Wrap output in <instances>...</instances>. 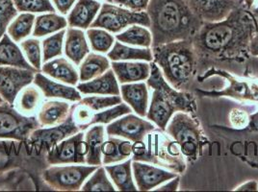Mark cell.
<instances>
[{
    "label": "cell",
    "mask_w": 258,
    "mask_h": 192,
    "mask_svg": "<svg viewBox=\"0 0 258 192\" xmlns=\"http://www.w3.org/2000/svg\"><path fill=\"white\" fill-rule=\"evenodd\" d=\"M257 32L256 18L242 4L222 22H205L192 42L199 62H240L247 58L249 44Z\"/></svg>",
    "instance_id": "cell-1"
},
{
    "label": "cell",
    "mask_w": 258,
    "mask_h": 192,
    "mask_svg": "<svg viewBox=\"0 0 258 192\" xmlns=\"http://www.w3.org/2000/svg\"><path fill=\"white\" fill-rule=\"evenodd\" d=\"M33 83L41 89L46 98H60L73 102H79L82 99L78 89L51 81L41 72L35 73Z\"/></svg>",
    "instance_id": "cell-21"
},
{
    "label": "cell",
    "mask_w": 258,
    "mask_h": 192,
    "mask_svg": "<svg viewBox=\"0 0 258 192\" xmlns=\"http://www.w3.org/2000/svg\"><path fill=\"white\" fill-rule=\"evenodd\" d=\"M87 37L91 43L92 49L100 53L108 52L115 42V39L111 34L100 28L88 29Z\"/></svg>",
    "instance_id": "cell-36"
},
{
    "label": "cell",
    "mask_w": 258,
    "mask_h": 192,
    "mask_svg": "<svg viewBox=\"0 0 258 192\" xmlns=\"http://www.w3.org/2000/svg\"><path fill=\"white\" fill-rule=\"evenodd\" d=\"M146 12L151 20V46L192 40L205 23L186 0H151Z\"/></svg>",
    "instance_id": "cell-3"
},
{
    "label": "cell",
    "mask_w": 258,
    "mask_h": 192,
    "mask_svg": "<svg viewBox=\"0 0 258 192\" xmlns=\"http://www.w3.org/2000/svg\"><path fill=\"white\" fill-rule=\"evenodd\" d=\"M100 8L101 3L97 0H78L69 14L68 24L70 27L88 29L95 21Z\"/></svg>",
    "instance_id": "cell-22"
},
{
    "label": "cell",
    "mask_w": 258,
    "mask_h": 192,
    "mask_svg": "<svg viewBox=\"0 0 258 192\" xmlns=\"http://www.w3.org/2000/svg\"><path fill=\"white\" fill-rule=\"evenodd\" d=\"M147 151L139 161L152 163L181 174L186 169V160L179 145L165 131L154 130L144 139Z\"/></svg>",
    "instance_id": "cell-7"
},
{
    "label": "cell",
    "mask_w": 258,
    "mask_h": 192,
    "mask_svg": "<svg viewBox=\"0 0 258 192\" xmlns=\"http://www.w3.org/2000/svg\"><path fill=\"white\" fill-rule=\"evenodd\" d=\"M165 132L179 145L186 159L194 161L202 156L206 139L199 120L194 118L193 114L175 113Z\"/></svg>",
    "instance_id": "cell-6"
},
{
    "label": "cell",
    "mask_w": 258,
    "mask_h": 192,
    "mask_svg": "<svg viewBox=\"0 0 258 192\" xmlns=\"http://www.w3.org/2000/svg\"><path fill=\"white\" fill-rule=\"evenodd\" d=\"M56 9L62 15H67L76 0H52Z\"/></svg>",
    "instance_id": "cell-46"
},
{
    "label": "cell",
    "mask_w": 258,
    "mask_h": 192,
    "mask_svg": "<svg viewBox=\"0 0 258 192\" xmlns=\"http://www.w3.org/2000/svg\"><path fill=\"white\" fill-rule=\"evenodd\" d=\"M35 20V15L32 13H24L18 16V18L12 22L7 28V32L12 40L16 43H19L28 37L32 31Z\"/></svg>",
    "instance_id": "cell-33"
},
{
    "label": "cell",
    "mask_w": 258,
    "mask_h": 192,
    "mask_svg": "<svg viewBox=\"0 0 258 192\" xmlns=\"http://www.w3.org/2000/svg\"><path fill=\"white\" fill-rule=\"evenodd\" d=\"M179 183H180V178L179 176H176L168 183L159 186L157 189H154V190L155 191H177L179 188Z\"/></svg>",
    "instance_id": "cell-47"
},
{
    "label": "cell",
    "mask_w": 258,
    "mask_h": 192,
    "mask_svg": "<svg viewBox=\"0 0 258 192\" xmlns=\"http://www.w3.org/2000/svg\"><path fill=\"white\" fill-rule=\"evenodd\" d=\"M110 178L114 181L116 187L119 191H136L137 185L134 183L132 177V159L125 160L121 163L114 165H106Z\"/></svg>",
    "instance_id": "cell-27"
},
{
    "label": "cell",
    "mask_w": 258,
    "mask_h": 192,
    "mask_svg": "<svg viewBox=\"0 0 258 192\" xmlns=\"http://www.w3.org/2000/svg\"><path fill=\"white\" fill-rule=\"evenodd\" d=\"M151 0H112L111 3H115L123 8L133 12L147 11Z\"/></svg>",
    "instance_id": "cell-45"
},
{
    "label": "cell",
    "mask_w": 258,
    "mask_h": 192,
    "mask_svg": "<svg viewBox=\"0 0 258 192\" xmlns=\"http://www.w3.org/2000/svg\"><path fill=\"white\" fill-rule=\"evenodd\" d=\"M95 114L96 113H94L90 108L81 104L80 102L78 104H74L71 107V116L80 131H85L91 126V121Z\"/></svg>",
    "instance_id": "cell-43"
},
{
    "label": "cell",
    "mask_w": 258,
    "mask_h": 192,
    "mask_svg": "<svg viewBox=\"0 0 258 192\" xmlns=\"http://www.w3.org/2000/svg\"><path fill=\"white\" fill-rule=\"evenodd\" d=\"M41 101V89L37 88L34 85H28L22 89L21 94L19 96L17 105L21 112L24 114H29L37 110Z\"/></svg>",
    "instance_id": "cell-34"
},
{
    "label": "cell",
    "mask_w": 258,
    "mask_h": 192,
    "mask_svg": "<svg viewBox=\"0 0 258 192\" xmlns=\"http://www.w3.org/2000/svg\"><path fill=\"white\" fill-rule=\"evenodd\" d=\"M35 71L11 65H0V96L14 105L19 93L33 83Z\"/></svg>",
    "instance_id": "cell-13"
},
{
    "label": "cell",
    "mask_w": 258,
    "mask_h": 192,
    "mask_svg": "<svg viewBox=\"0 0 258 192\" xmlns=\"http://www.w3.org/2000/svg\"><path fill=\"white\" fill-rule=\"evenodd\" d=\"M4 101H5V100H4V99H3V98L0 96V104H1V103H3Z\"/></svg>",
    "instance_id": "cell-52"
},
{
    "label": "cell",
    "mask_w": 258,
    "mask_h": 192,
    "mask_svg": "<svg viewBox=\"0 0 258 192\" xmlns=\"http://www.w3.org/2000/svg\"><path fill=\"white\" fill-rule=\"evenodd\" d=\"M40 127L36 117L22 115L6 101L0 104V139L27 140L33 131Z\"/></svg>",
    "instance_id": "cell-10"
},
{
    "label": "cell",
    "mask_w": 258,
    "mask_h": 192,
    "mask_svg": "<svg viewBox=\"0 0 258 192\" xmlns=\"http://www.w3.org/2000/svg\"><path fill=\"white\" fill-rule=\"evenodd\" d=\"M116 39L120 43L146 48H150L152 44L151 30L139 24L131 25L128 29L117 35Z\"/></svg>",
    "instance_id": "cell-32"
},
{
    "label": "cell",
    "mask_w": 258,
    "mask_h": 192,
    "mask_svg": "<svg viewBox=\"0 0 258 192\" xmlns=\"http://www.w3.org/2000/svg\"><path fill=\"white\" fill-rule=\"evenodd\" d=\"M249 53L254 57H258V32L252 38L249 44Z\"/></svg>",
    "instance_id": "cell-50"
},
{
    "label": "cell",
    "mask_w": 258,
    "mask_h": 192,
    "mask_svg": "<svg viewBox=\"0 0 258 192\" xmlns=\"http://www.w3.org/2000/svg\"><path fill=\"white\" fill-rule=\"evenodd\" d=\"M14 4L18 12L26 13H55L50 0H14Z\"/></svg>",
    "instance_id": "cell-40"
},
{
    "label": "cell",
    "mask_w": 258,
    "mask_h": 192,
    "mask_svg": "<svg viewBox=\"0 0 258 192\" xmlns=\"http://www.w3.org/2000/svg\"><path fill=\"white\" fill-rule=\"evenodd\" d=\"M111 1H112V0H108V2H110V3H111Z\"/></svg>",
    "instance_id": "cell-53"
},
{
    "label": "cell",
    "mask_w": 258,
    "mask_h": 192,
    "mask_svg": "<svg viewBox=\"0 0 258 192\" xmlns=\"http://www.w3.org/2000/svg\"><path fill=\"white\" fill-rule=\"evenodd\" d=\"M151 74L147 85L153 89L147 118L157 128L165 131L172 116L177 112L195 114L197 104L193 94L173 88L164 78L160 68L151 62Z\"/></svg>",
    "instance_id": "cell-5"
},
{
    "label": "cell",
    "mask_w": 258,
    "mask_h": 192,
    "mask_svg": "<svg viewBox=\"0 0 258 192\" xmlns=\"http://www.w3.org/2000/svg\"><path fill=\"white\" fill-rule=\"evenodd\" d=\"M46 155L27 140H0V191L51 190L42 175L49 166Z\"/></svg>",
    "instance_id": "cell-2"
},
{
    "label": "cell",
    "mask_w": 258,
    "mask_h": 192,
    "mask_svg": "<svg viewBox=\"0 0 258 192\" xmlns=\"http://www.w3.org/2000/svg\"><path fill=\"white\" fill-rule=\"evenodd\" d=\"M211 74L221 75V76L226 77L229 80L228 87H226V89H224L223 91H201V90L199 91L198 90V92H202L205 95L213 96V97L226 95L235 98L238 100H250V101L258 102V85H255L254 83L239 81L236 80V78L232 77L226 71L217 69V68H211L207 72V74H205L204 78Z\"/></svg>",
    "instance_id": "cell-17"
},
{
    "label": "cell",
    "mask_w": 258,
    "mask_h": 192,
    "mask_svg": "<svg viewBox=\"0 0 258 192\" xmlns=\"http://www.w3.org/2000/svg\"><path fill=\"white\" fill-rule=\"evenodd\" d=\"M107 57L114 62L118 61H143L151 63L153 61L151 48L130 47L120 42L114 43L113 48L108 52Z\"/></svg>",
    "instance_id": "cell-29"
},
{
    "label": "cell",
    "mask_w": 258,
    "mask_h": 192,
    "mask_svg": "<svg viewBox=\"0 0 258 192\" xmlns=\"http://www.w3.org/2000/svg\"><path fill=\"white\" fill-rule=\"evenodd\" d=\"M79 102L96 113L97 111L114 107L122 103V98L118 95L89 96L81 99Z\"/></svg>",
    "instance_id": "cell-39"
},
{
    "label": "cell",
    "mask_w": 258,
    "mask_h": 192,
    "mask_svg": "<svg viewBox=\"0 0 258 192\" xmlns=\"http://www.w3.org/2000/svg\"><path fill=\"white\" fill-rule=\"evenodd\" d=\"M42 71L55 80L71 85H76L79 79L76 67L66 58L62 57L54 59L50 62H45Z\"/></svg>",
    "instance_id": "cell-26"
},
{
    "label": "cell",
    "mask_w": 258,
    "mask_h": 192,
    "mask_svg": "<svg viewBox=\"0 0 258 192\" xmlns=\"http://www.w3.org/2000/svg\"><path fill=\"white\" fill-rule=\"evenodd\" d=\"M120 93L122 100L141 118L147 117L149 107L148 85L143 82L122 84Z\"/></svg>",
    "instance_id": "cell-18"
},
{
    "label": "cell",
    "mask_w": 258,
    "mask_h": 192,
    "mask_svg": "<svg viewBox=\"0 0 258 192\" xmlns=\"http://www.w3.org/2000/svg\"><path fill=\"white\" fill-rule=\"evenodd\" d=\"M131 111V108L126 103H120L111 109H106L103 112L95 114L91 121V126L96 124H109L113 120L130 114Z\"/></svg>",
    "instance_id": "cell-38"
},
{
    "label": "cell",
    "mask_w": 258,
    "mask_h": 192,
    "mask_svg": "<svg viewBox=\"0 0 258 192\" xmlns=\"http://www.w3.org/2000/svg\"><path fill=\"white\" fill-rule=\"evenodd\" d=\"M191 9L204 22H219L226 20L243 0H186Z\"/></svg>",
    "instance_id": "cell-14"
},
{
    "label": "cell",
    "mask_w": 258,
    "mask_h": 192,
    "mask_svg": "<svg viewBox=\"0 0 258 192\" xmlns=\"http://www.w3.org/2000/svg\"><path fill=\"white\" fill-rule=\"evenodd\" d=\"M132 170L138 190L149 191L175 178L177 173L165 170L148 162L132 160Z\"/></svg>",
    "instance_id": "cell-15"
},
{
    "label": "cell",
    "mask_w": 258,
    "mask_h": 192,
    "mask_svg": "<svg viewBox=\"0 0 258 192\" xmlns=\"http://www.w3.org/2000/svg\"><path fill=\"white\" fill-rule=\"evenodd\" d=\"M77 89L83 94H98V95H120L117 77L113 69H108L97 78L83 82L77 85Z\"/></svg>",
    "instance_id": "cell-19"
},
{
    "label": "cell",
    "mask_w": 258,
    "mask_h": 192,
    "mask_svg": "<svg viewBox=\"0 0 258 192\" xmlns=\"http://www.w3.org/2000/svg\"><path fill=\"white\" fill-rule=\"evenodd\" d=\"M82 191H115L113 183L109 180L105 167L98 166L91 178L82 185Z\"/></svg>",
    "instance_id": "cell-35"
},
{
    "label": "cell",
    "mask_w": 258,
    "mask_h": 192,
    "mask_svg": "<svg viewBox=\"0 0 258 192\" xmlns=\"http://www.w3.org/2000/svg\"><path fill=\"white\" fill-rule=\"evenodd\" d=\"M155 129V125L149 119L127 114L109 124L106 133L108 137H119L136 142L144 140Z\"/></svg>",
    "instance_id": "cell-12"
},
{
    "label": "cell",
    "mask_w": 258,
    "mask_h": 192,
    "mask_svg": "<svg viewBox=\"0 0 258 192\" xmlns=\"http://www.w3.org/2000/svg\"><path fill=\"white\" fill-rule=\"evenodd\" d=\"M84 134L81 132L62 140L50 150L45 158L49 165L56 164H84L86 158L78 154V143L83 140Z\"/></svg>",
    "instance_id": "cell-16"
},
{
    "label": "cell",
    "mask_w": 258,
    "mask_h": 192,
    "mask_svg": "<svg viewBox=\"0 0 258 192\" xmlns=\"http://www.w3.org/2000/svg\"><path fill=\"white\" fill-rule=\"evenodd\" d=\"M111 64L108 58L96 53H89L80 64L79 79L82 82L93 80L98 76L105 73L110 68Z\"/></svg>",
    "instance_id": "cell-30"
},
{
    "label": "cell",
    "mask_w": 258,
    "mask_h": 192,
    "mask_svg": "<svg viewBox=\"0 0 258 192\" xmlns=\"http://www.w3.org/2000/svg\"><path fill=\"white\" fill-rule=\"evenodd\" d=\"M235 191H258V181H248L234 189Z\"/></svg>",
    "instance_id": "cell-48"
},
{
    "label": "cell",
    "mask_w": 258,
    "mask_h": 192,
    "mask_svg": "<svg viewBox=\"0 0 258 192\" xmlns=\"http://www.w3.org/2000/svg\"><path fill=\"white\" fill-rule=\"evenodd\" d=\"M153 61L165 80L177 90L187 91L197 74L199 57L192 40L152 46Z\"/></svg>",
    "instance_id": "cell-4"
},
{
    "label": "cell",
    "mask_w": 258,
    "mask_h": 192,
    "mask_svg": "<svg viewBox=\"0 0 258 192\" xmlns=\"http://www.w3.org/2000/svg\"><path fill=\"white\" fill-rule=\"evenodd\" d=\"M250 124H252L254 127H258V114L250 118Z\"/></svg>",
    "instance_id": "cell-51"
},
{
    "label": "cell",
    "mask_w": 258,
    "mask_h": 192,
    "mask_svg": "<svg viewBox=\"0 0 258 192\" xmlns=\"http://www.w3.org/2000/svg\"><path fill=\"white\" fill-rule=\"evenodd\" d=\"M105 139V129L96 124L90 129L85 135V141L88 144V154L86 155V163L88 165L100 166L102 164L101 146Z\"/></svg>",
    "instance_id": "cell-28"
},
{
    "label": "cell",
    "mask_w": 258,
    "mask_h": 192,
    "mask_svg": "<svg viewBox=\"0 0 258 192\" xmlns=\"http://www.w3.org/2000/svg\"><path fill=\"white\" fill-rule=\"evenodd\" d=\"M81 131L75 123L70 113L69 118L62 124L51 126L49 128L40 127L34 130L28 138V141L32 144L38 153L46 155L59 142Z\"/></svg>",
    "instance_id": "cell-11"
},
{
    "label": "cell",
    "mask_w": 258,
    "mask_h": 192,
    "mask_svg": "<svg viewBox=\"0 0 258 192\" xmlns=\"http://www.w3.org/2000/svg\"><path fill=\"white\" fill-rule=\"evenodd\" d=\"M0 65H11L39 72L25 60L22 50L8 34H4L0 40Z\"/></svg>",
    "instance_id": "cell-25"
},
{
    "label": "cell",
    "mask_w": 258,
    "mask_h": 192,
    "mask_svg": "<svg viewBox=\"0 0 258 192\" xmlns=\"http://www.w3.org/2000/svg\"><path fill=\"white\" fill-rule=\"evenodd\" d=\"M121 139L109 137V139L103 142L101 146V153L103 155L102 163L107 165L111 163H116L119 161H123L125 159L121 156L119 152V143Z\"/></svg>",
    "instance_id": "cell-41"
},
{
    "label": "cell",
    "mask_w": 258,
    "mask_h": 192,
    "mask_svg": "<svg viewBox=\"0 0 258 192\" xmlns=\"http://www.w3.org/2000/svg\"><path fill=\"white\" fill-rule=\"evenodd\" d=\"M17 16L18 10L15 7L14 0H0V40Z\"/></svg>",
    "instance_id": "cell-44"
},
{
    "label": "cell",
    "mask_w": 258,
    "mask_h": 192,
    "mask_svg": "<svg viewBox=\"0 0 258 192\" xmlns=\"http://www.w3.org/2000/svg\"><path fill=\"white\" fill-rule=\"evenodd\" d=\"M107 1H108V0H107Z\"/></svg>",
    "instance_id": "cell-54"
},
{
    "label": "cell",
    "mask_w": 258,
    "mask_h": 192,
    "mask_svg": "<svg viewBox=\"0 0 258 192\" xmlns=\"http://www.w3.org/2000/svg\"><path fill=\"white\" fill-rule=\"evenodd\" d=\"M112 69L118 82L122 84L137 83L148 80L151 74V64L145 62H112Z\"/></svg>",
    "instance_id": "cell-20"
},
{
    "label": "cell",
    "mask_w": 258,
    "mask_h": 192,
    "mask_svg": "<svg viewBox=\"0 0 258 192\" xmlns=\"http://www.w3.org/2000/svg\"><path fill=\"white\" fill-rule=\"evenodd\" d=\"M243 5L255 18H258V0H243Z\"/></svg>",
    "instance_id": "cell-49"
},
{
    "label": "cell",
    "mask_w": 258,
    "mask_h": 192,
    "mask_svg": "<svg viewBox=\"0 0 258 192\" xmlns=\"http://www.w3.org/2000/svg\"><path fill=\"white\" fill-rule=\"evenodd\" d=\"M41 42L36 39H29L21 43L22 51L25 54L29 64L41 72Z\"/></svg>",
    "instance_id": "cell-42"
},
{
    "label": "cell",
    "mask_w": 258,
    "mask_h": 192,
    "mask_svg": "<svg viewBox=\"0 0 258 192\" xmlns=\"http://www.w3.org/2000/svg\"><path fill=\"white\" fill-rule=\"evenodd\" d=\"M134 24L150 28L151 20L148 13L131 11L108 2L101 5L97 18L90 27L101 28L108 32L116 34Z\"/></svg>",
    "instance_id": "cell-8"
},
{
    "label": "cell",
    "mask_w": 258,
    "mask_h": 192,
    "mask_svg": "<svg viewBox=\"0 0 258 192\" xmlns=\"http://www.w3.org/2000/svg\"><path fill=\"white\" fill-rule=\"evenodd\" d=\"M71 113V107L67 102L45 101L39 111L38 121L41 127H51L64 123Z\"/></svg>",
    "instance_id": "cell-23"
},
{
    "label": "cell",
    "mask_w": 258,
    "mask_h": 192,
    "mask_svg": "<svg viewBox=\"0 0 258 192\" xmlns=\"http://www.w3.org/2000/svg\"><path fill=\"white\" fill-rule=\"evenodd\" d=\"M68 25V21L55 13H48L37 17L35 20V27L33 36L41 38L64 29Z\"/></svg>",
    "instance_id": "cell-31"
},
{
    "label": "cell",
    "mask_w": 258,
    "mask_h": 192,
    "mask_svg": "<svg viewBox=\"0 0 258 192\" xmlns=\"http://www.w3.org/2000/svg\"><path fill=\"white\" fill-rule=\"evenodd\" d=\"M67 30H61L56 33L53 36L48 37L47 39L43 40V62H48L49 60L59 57L63 53V41H64V34Z\"/></svg>",
    "instance_id": "cell-37"
},
{
    "label": "cell",
    "mask_w": 258,
    "mask_h": 192,
    "mask_svg": "<svg viewBox=\"0 0 258 192\" xmlns=\"http://www.w3.org/2000/svg\"><path fill=\"white\" fill-rule=\"evenodd\" d=\"M98 166L96 165H64L48 166L43 172V181L51 188L59 191H77L84 181Z\"/></svg>",
    "instance_id": "cell-9"
},
{
    "label": "cell",
    "mask_w": 258,
    "mask_h": 192,
    "mask_svg": "<svg viewBox=\"0 0 258 192\" xmlns=\"http://www.w3.org/2000/svg\"><path fill=\"white\" fill-rule=\"evenodd\" d=\"M64 54L75 64L79 65L90 52L85 34L80 29L70 27L66 31Z\"/></svg>",
    "instance_id": "cell-24"
}]
</instances>
